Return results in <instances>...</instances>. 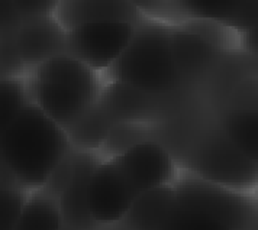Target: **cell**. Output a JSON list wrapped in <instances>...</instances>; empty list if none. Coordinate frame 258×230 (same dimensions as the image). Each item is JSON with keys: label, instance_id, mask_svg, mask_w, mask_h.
<instances>
[{"label": "cell", "instance_id": "cell-1", "mask_svg": "<svg viewBox=\"0 0 258 230\" xmlns=\"http://www.w3.org/2000/svg\"><path fill=\"white\" fill-rule=\"evenodd\" d=\"M70 149L67 132L32 102L15 117L2 143L8 170L26 191L42 188Z\"/></svg>", "mask_w": 258, "mask_h": 230}, {"label": "cell", "instance_id": "cell-2", "mask_svg": "<svg viewBox=\"0 0 258 230\" xmlns=\"http://www.w3.org/2000/svg\"><path fill=\"white\" fill-rule=\"evenodd\" d=\"M171 25L145 18L116 61L106 71L117 81L155 97H171L188 90L171 51Z\"/></svg>", "mask_w": 258, "mask_h": 230}, {"label": "cell", "instance_id": "cell-3", "mask_svg": "<svg viewBox=\"0 0 258 230\" xmlns=\"http://www.w3.org/2000/svg\"><path fill=\"white\" fill-rule=\"evenodd\" d=\"M176 203L165 229H229L242 221L235 190L200 178L174 187Z\"/></svg>", "mask_w": 258, "mask_h": 230}, {"label": "cell", "instance_id": "cell-4", "mask_svg": "<svg viewBox=\"0 0 258 230\" xmlns=\"http://www.w3.org/2000/svg\"><path fill=\"white\" fill-rule=\"evenodd\" d=\"M188 161L190 168L212 184L242 190L257 183V162L238 149L222 129L206 133L196 142Z\"/></svg>", "mask_w": 258, "mask_h": 230}, {"label": "cell", "instance_id": "cell-5", "mask_svg": "<svg viewBox=\"0 0 258 230\" xmlns=\"http://www.w3.org/2000/svg\"><path fill=\"white\" fill-rule=\"evenodd\" d=\"M137 196L116 160L102 158L87 185V208L94 223L100 226L122 223Z\"/></svg>", "mask_w": 258, "mask_h": 230}, {"label": "cell", "instance_id": "cell-6", "mask_svg": "<svg viewBox=\"0 0 258 230\" xmlns=\"http://www.w3.org/2000/svg\"><path fill=\"white\" fill-rule=\"evenodd\" d=\"M135 26L125 22L80 25L67 31L66 52L97 72L107 71L134 36Z\"/></svg>", "mask_w": 258, "mask_h": 230}, {"label": "cell", "instance_id": "cell-7", "mask_svg": "<svg viewBox=\"0 0 258 230\" xmlns=\"http://www.w3.org/2000/svg\"><path fill=\"white\" fill-rule=\"evenodd\" d=\"M113 158L137 194L176 181L177 168L171 152L154 139L138 142Z\"/></svg>", "mask_w": 258, "mask_h": 230}, {"label": "cell", "instance_id": "cell-8", "mask_svg": "<svg viewBox=\"0 0 258 230\" xmlns=\"http://www.w3.org/2000/svg\"><path fill=\"white\" fill-rule=\"evenodd\" d=\"M15 42L25 71L29 74L44 61L66 54L67 31L54 15L26 18L16 31Z\"/></svg>", "mask_w": 258, "mask_h": 230}, {"label": "cell", "instance_id": "cell-9", "mask_svg": "<svg viewBox=\"0 0 258 230\" xmlns=\"http://www.w3.org/2000/svg\"><path fill=\"white\" fill-rule=\"evenodd\" d=\"M180 96V94H178ZM171 97H155L140 92L134 87L125 86L117 81H109L103 86L97 99L107 115L115 122H135L147 123L157 119V116L168 110L171 106Z\"/></svg>", "mask_w": 258, "mask_h": 230}, {"label": "cell", "instance_id": "cell-10", "mask_svg": "<svg viewBox=\"0 0 258 230\" xmlns=\"http://www.w3.org/2000/svg\"><path fill=\"white\" fill-rule=\"evenodd\" d=\"M170 39L176 67L188 89L208 79L212 71L219 67L226 52L174 23L171 25Z\"/></svg>", "mask_w": 258, "mask_h": 230}, {"label": "cell", "instance_id": "cell-11", "mask_svg": "<svg viewBox=\"0 0 258 230\" xmlns=\"http://www.w3.org/2000/svg\"><path fill=\"white\" fill-rule=\"evenodd\" d=\"M54 16L66 31L87 23L138 25L147 18L140 9L125 0H59Z\"/></svg>", "mask_w": 258, "mask_h": 230}, {"label": "cell", "instance_id": "cell-12", "mask_svg": "<svg viewBox=\"0 0 258 230\" xmlns=\"http://www.w3.org/2000/svg\"><path fill=\"white\" fill-rule=\"evenodd\" d=\"M29 102L36 104L59 127L69 132L73 125L94 103L89 97L73 89L45 83L25 75Z\"/></svg>", "mask_w": 258, "mask_h": 230}, {"label": "cell", "instance_id": "cell-13", "mask_svg": "<svg viewBox=\"0 0 258 230\" xmlns=\"http://www.w3.org/2000/svg\"><path fill=\"white\" fill-rule=\"evenodd\" d=\"M178 19L221 23L241 34L257 26V0H173ZM178 21V22H180Z\"/></svg>", "mask_w": 258, "mask_h": 230}, {"label": "cell", "instance_id": "cell-14", "mask_svg": "<svg viewBox=\"0 0 258 230\" xmlns=\"http://www.w3.org/2000/svg\"><path fill=\"white\" fill-rule=\"evenodd\" d=\"M100 160L102 154L99 152L77 149L73 175L58 198L64 229H90L96 226L87 208V185Z\"/></svg>", "mask_w": 258, "mask_h": 230}, {"label": "cell", "instance_id": "cell-15", "mask_svg": "<svg viewBox=\"0 0 258 230\" xmlns=\"http://www.w3.org/2000/svg\"><path fill=\"white\" fill-rule=\"evenodd\" d=\"M26 75L73 89L93 102H97L105 86L100 80V72L94 71L87 64L67 52L44 61Z\"/></svg>", "mask_w": 258, "mask_h": 230}, {"label": "cell", "instance_id": "cell-16", "mask_svg": "<svg viewBox=\"0 0 258 230\" xmlns=\"http://www.w3.org/2000/svg\"><path fill=\"white\" fill-rule=\"evenodd\" d=\"M176 203L173 185L154 188L138 194L132 207L122 221L140 229H165Z\"/></svg>", "mask_w": 258, "mask_h": 230}, {"label": "cell", "instance_id": "cell-17", "mask_svg": "<svg viewBox=\"0 0 258 230\" xmlns=\"http://www.w3.org/2000/svg\"><path fill=\"white\" fill-rule=\"evenodd\" d=\"M28 103H29V97L26 90L25 75L0 80V184L3 185L19 187L5 164L2 154V143L15 117L19 115V112Z\"/></svg>", "mask_w": 258, "mask_h": 230}, {"label": "cell", "instance_id": "cell-18", "mask_svg": "<svg viewBox=\"0 0 258 230\" xmlns=\"http://www.w3.org/2000/svg\"><path fill=\"white\" fill-rule=\"evenodd\" d=\"M58 229H64L58 198L42 188L29 191L15 230Z\"/></svg>", "mask_w": 258, "mask_h": 230}, {"label": "cell", "instance_id": "cell-19", "mask_svg": "<svg viewBox=\"0 0 258 230\" xmlns=\"http://www.w3.org/2000/svg\"><path fill=\"white\" fill-rule=\"evenodd\" d=\"M115 123L116 122L106 113L105 109L94 102L67 132L71 146L76 149L100 154L106 138Z\"/></svg>", "mask_w": 258, "mask_h": 230}, {"label": "cell", "instance_id": "cell-20", "mask_svg": "<svg viewBox=\"0 0 258 230\" xmlns=\"http://www.w3.org/2000/svg\"><path fill=\"white\" fill-rule=\"evenodd\" d=\"M221 129L238 149L252 161H258L257 109H235L222 119Z\"/></svg>", "mask_w": 258, "mask_h": 230}, {"label": "cell", "instance_id": "cell-21", "mask_svg": "<svg viewBox=\"0 0 258 230\" xmlns=\"http://www.w3.org/2000/svg\"><path fill=\"white\" fill-rule=\"evenodd\" d=\"M181 29L198 35L208 41L212 45L218 46L223 51L229 49L231 42H232V34H236L235 31L223 26L221 23L212 22V21H202V19H183L177 22Z\"/></svg>", "mask_w": 258, "mask_h": 230}, {"label": "cell", "instance_id": "cell-22", "mask_svg": "<svg viewBox=\"0 0 258 230\" xmlns=\"http://www.w3.org/2000/svg\"><path fill=\"white\" fill-rule=\"evenodd\" d=\"M28 193L21 187L0 184V230H15Z\"/></svg>", "mask_w": 258, "mask_h": 230}, {"label": "cell", "instance_id": "cell-23", "mask_svg": "<svg viewBox=\"0 0 258 230\" xmlns=\"http://www.w3.org/2000/svg\"><path fill=\"white\" fill-rule=\"evenodd\" d=\"M76 157H77V149L71 146V149L67 152V155L61 160V162L55 167V170L49 175V178L44 184L42 190H45L47 193H49L55 198H59L64 188H66V185L69 184L71 175H73L74 165H76Z\"/></svg>", "mask_w": 258, "mask_h": 230}, {"label": "cell", "instance_id": "cell-24", "mask_svg": "<svg viewBox=\"0 0 258 230\" xmlns=\"http://www.w3.org/2000/svg\"><path fill=\"white\" fill-rule=\"evenodd\" d=\"M0 71L6 79L26 75L22 59L16 48L15 36L0 38Z\"/></svg>", "mask_w": 258, "mask_h": 230}, {"label": "cell", "instance_id": "cell-25", "mask_svg": "<svg viewBox=\"0 0 258 230\" xmlns=\"http://www.w3.org/2000/svg\"><path fill=\"white\" fill-rule=\"evenodd\" d=\"M125 2L134 5L147 18L163 21V22L176 21L177 23L180 21L173 0H125Z\"/></svg>", "mask_w": 258, "mask_h": 230}, {"label": "cell", "instance_id": "cell-26", "mask_svg": "<svg viewBox=\"0 0 258 230\" xmlns=\"http://www.w3.org/2000/svg\"><path fill=\"white\" fill-rule=\"evenodd\" d=\"M22 21L15 0H0V38L15 36Z\"/></svg>", "mask_w": 258, "mask_h": 230}, {"label": "cell", "instance_id": "cell-27", "mask_svg": "<svg viewBox=\"0 0 258 230\" xmlns=\"http://www.w3.org/2000/svg\"><path fill=\"white\" fill-rule=\"evenodd\" d=\"M15 3L21 16L26 19L35 16L54 15L59 0H15Z\"/></svg>", "mask_w": 258, "mask_h": 230}, {"label": "cell", "instance_id": "cell-28", "mask_svg": "<svg viewBox=\"0 0 258 230\" xmlns=\"http://www.w3.org/2000/svg\"><path fill=\"white\" fill-rule=\"evenodd\" d=\"M239 35L242 38V46L245 48V51L251 54H257V26L249 28Z\"/></svg>", "mask_w": 258, "mask_h": 230}, {"label": "cell", "instance_id": "cell-29", "mask_svg": "<svg viewBox=\"0 0 258 230\" xmlns=\"http://www.w3.org/2000/svg\"><path fill=\"white\" fill-rule=\"evenodd\" d=\"M3 79H6V77H5V75H3V72L0 71V80H3ZM8 79H9V77H8Z\"/></svg>", "mask_w": 258, "mask_h": 230}]
</instances>
